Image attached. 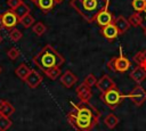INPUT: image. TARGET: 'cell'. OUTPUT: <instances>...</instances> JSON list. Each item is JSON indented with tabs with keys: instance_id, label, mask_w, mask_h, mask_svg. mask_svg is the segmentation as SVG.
<instances>
[{
	"instance_id": "cell-1",
	"label": "cell",
	"mask_w": 146,
	"mask_h": 131,
	"mask_svg": "<svg viewBox=\"0 0 146 131\" xmlns=\"http://www.w3.org/2000/svg\"><path fill=\"white\" fill-rule=\"evenodd\" d=\"M32 60L41 71H44L51 67H60L65 63L64 57L51 44H46L32 58Z\"/></svg>"
},
{
	"instance_id": "cell-2",
	"label": "cell",
	"mask_w": 146,
	"mask_h": 131,
	"mask_svg": "<svg viewBox=\"0 0 146 131\" xmlns=\"http://www.w3.org/2000/svg\"><path fill=\"white\" fill-rule=\"evenodd\" d=\"M107 0H71L70 6L88 23H94Z\"/></svg>"
},
{
	"instance_id": "cell-3",
	"label": "cell",
	"mask_w": 146,
	"mask_h": 131,
	"mask_svg": "<svg viewBox=\"0 0 146 131\" xmlns=\"http://www.w3.org/2000/svg\"><path fill=\"white\" fill-rule=\"evenodd\" d=\"M66 117H67V122L74 128L75 131H91L99 122V120L97 118L75 115L71 112L67 114Z\"/></svg>"
},
{
	"instance_id": "cell-4",
	"label": "cell",
	"mask_w": 146,
	"mask_h": 131,
	"mask_svg": "<svg viewBox=\"0 0 146 131\" xmlns=\"http://www.w3.org/2000/svg\"><path fill=\"white\" fill-rule=\"evenodd\" d=\"M99 98L104 103V105H106L111 109H115L119 105H121L123 99L127 98V95H123L117 88H113L106 92L100 93Z\"/></svg>"
},
{
	"instance_id": "cell-5",
	"label": "cell",
	"mask_w": 146,
	"mask_h": 131,
	"mask_svg": "<svg viewBox=\"0 0 146 131\" xmlns=\"http://www.w3.org/2000/svg\"><path fill=\"white\" fill-rule=\"evenodd\" d=\"M131 66V62L123 55L122 49H120V56L119 57H112L107 63L106 67L112 72H119L124 73L127 72Z\"/></svg>"
},
{
	"instance_id": "cell-6",
	"label": "cell",
	"mask_w": 146,
	"mask_h": 131,
	"mask_svg": "<svg viewBox=\"0 0 146 131\" xmlns=\"http://www.w3.org/2000/svg\"><path fill=\"white\" fill-rule=\"evenodd\" d=\"M127 98H129L135 106L140 107L144 103H146V90L140 84H136L135 88L127 95Z\"/></svg>"
},
{
	"instance_id": "cell-7",
	"label": "cell",
	"mask_w": 146,
	"mask_h": 131,
	"mask_svg": "<svg viewBox=\"0 0 146 131\" xmlns=\"http://www.w3.org/2000/svg\"><path fill=\"white\" fill-rule=\"evenodd\" d=\"M108 7H110V0H107L105 7L98 13V15H97L96 18H95V23H96L98 26H100V27L106 26V25L113 23V21H114V16H113V14L110 11Z\"/></svg>"
},
{
	"instance_id": "cell-8",
	"label": "cell",
	"mask_w": 146,
	"mask_h": 131,
	"mask_svg": "<svg viewBox=\"0 0 146 131\" xmlns=\"http://www.w3.org/2000/svg\"><path fill=\"white\" fill-rule=\"evenodd\" d=\"M2 22H3V26L5 28L11 30L14 27H16V25L19 23V18L16 16V14L14 13V10L8 9L2 14Z\"/></svg>"
},
{
	"instance_id": "cell-9",
	"label": "cell",
	"mask_w": 146,
	"mask_h": 131,
	"mask_svg": "<svg viewBox=\"0 0 146 131\" xmlns=\"http://www.w3.org/2000/svg\"><path fill=\"white\" fill-rule=\"evenodd\" d=\"M95 87L100 91V93H103V92H106L113 88H116V84L110 75H103L99 80H97V83Z\"/></svg>"
},
{
	"instance_id": "cell-10",
	"label": "cell",
	"mask_w": 146,
	"mask_h": 131,
	"mask_svg": "<svg viewBox=\"0 0 146 131\" xmlns=\"http://www.w3.org/2000/svg\"><path fill=\"white\" fill-rule=\"evenodd\" d=\"M100 34L108 41V42H113L117 35H119V32H117V28L115 27L114 23H111L106 26H103L100 27Z\"/></svg>"
},
{
	"instance_id": "cell-11",
	"label": "cell",
	"mask_w": 146,
	"mask_h": 131,
	"mask_svg": "<svg viewBox=\"0 0 146 131\" xmlns=\"http://www.w3.org/2000/svg\"><path fill=\"white\" fill-rule=\"evenodd\" d=\"M42 80H43V76H42L39 72H36L35 69H31L30 74L27 75V77L25 79L24 82H25L31 89H35V88H38V87L41 84Z\"/></svg>"
},
{
	"instance_id": "cell-12",
	"label": "cell",
	"mask_w": 146,
	"mask_h": 131,
	"mask_svg": "<svg viewBox=\"0 0 146 131\" xmlns=\"http://www.w3.org/2000/svg\"><path fill=\"white\" fill-rule=\"evenodd\" d=\"M75 92H76V96H78V98L80 99V101H89L90 98L92 97L91 88L88 87L87 84H84L83 82L76 87Z\"/></svg>"
},
{
	"instance_id": "cell-13",
	"label": "cell",
	"mask_w": 146,
	"mask_h": 131,
	"mask_svg": "<svg viewBox=\"0 0 146 131\" xmlns=\"http://www.w3.org/2000/svg\"><path fill=\"white\" fill-rule=\"evenodd\" d=\"M78 82V76L70 69L65 71L64 74L60 75V83L65 87V88H72L75 83Z\"/></svg>"
},
{
	"instance_id": "cell-14",
	"label": "cell",
	"mask_w": 146,
	"mask_h": 131,
	"mask_svg": "<svg viewBox=\"0 0 146 131\" xmlns=\"http://www.w3.org/2000/svg\"><path fill=\"white\" fill-rule=\"evenodd\" d=\"M113 23H114L115 27L117 28L119 35H121V34L125 33V32L130 28V26H131V25H130V23H129V21H128L124 16H122V15H120V16H117V17H114Z\"/></svg>"
},
{
	"instance_id": "cell-15",
	"label": "cell",
	"mask_w": 146,
	"mask_h": 131,
	"mask_svg": "<svg viewBox=\"0 0 146 131\" xmlns=\"http://www.w3.org/2000/svg\"><path fill=\"white\" fill-rule=\"evenodd\" d=\"M129 76L137 83V84H140L145 79H146V69L143 68L141 66H136L129 74Z\"/></svg>"
},
{
	"instance_id": "cell-16",
	"label": "cell",
	"mask_w": 146,
	"mask_h": 131,
	"mask_svg": "<svg viewBox=\"0 0 146 131\" xmlns=\"http://www.w3.org/2000/svg\"><path fill=\"white\" fill-rule=\"evenodd\" d=\"M15 113V107L7 100L0 99V115L9 117Z\"/></svg>"
},
{
	"instance_id": "cell-17",
	"label": "cell",
	"mask_w": 146,
	"mask_h": 131,
	"mask_svg": "<svg viewBox=\"0 0 146 131\" xmlns=\"http://www.w3.org/2000/svg\"><path fill=\"white\" fill-rule=\"evenodd\" d=\"M34 3L36 5V7L39 9H41V11L43 14H47L54 8L56 2H55V0H36Z\"/></svg>"
},
{
	"instance_id": "cell-18",
	"label": "cell",
	"mask_w": 146,
	"mask_h": 131,
	"mask_svg": "<svg viewBox=\"0 0 146 131\" xmlns=\"http://www.w3.org/2000/svg\"><path fill=\"white\" fill-rule=\"evenodd\" d=\"M30 72H31V68H30L26 64H24V63L19 64V65L16 67V69H15V74H16L21 80H23V81H25V79L27 77V75L30 74Z\"/></svg>"
},
{
	"instance_id": "cell-19",
	"label": "cell",
	"mask_w": 146,
	"mask_h": 131,
	"mask_svg": "<svg viewBox=\"0 0 146 131\" xmlns=\"http://www.w3.org/2000/svg\"><path fill=\"white\" fill-rule=\"evenodd\" d=\"M119 122H120V120H119V117L115 115V114H113V113H110V114H107L106 116H105V118H104V123H105V125L108 128V129H114L117 124H119Z\"/></svg>"
},
{
	"instance_id": "cell-20",
	"label": "cell",
	"mask_w": 146,
	"mask_h": 131,
	"mask_svg": "<svg viewBox=\"0 0 146 131\" xmlns=\"http://www.w3.org/2000/svg\"><path fill=\"white\" fill-rule=\"evenodd\" d=\"M14 13L16 14V16L21 19L22 17H24L25 15H27V14H30V7L25 3V2H21L15 9H14Z\"/></svg>"
},
{
	"instance_id": "cell-21",
	"label": "cell",
	"mask_w": 146,
	"mask_h": 131,
	"mask_svg": "<svg viewBox=\"0 0 146 131\" xmlns=\"http://www.w3.org/2000/svg\"><path fill=\"white\" fill-rule=\"evenodd\" d=\"M133 60L138 66H141L143 68L146 69V49L138 51L135 56H133Z\"/></svg>"
},
{
	"instance_id": "cell-22",
	"label": "cell",
	"mask_w": 146,
	"mask_h": 131,
	"mask_svg": "<svg viewBox=\"0 0 146 131\" xmlns=\"http://www.w3.org/2000/svg\"><path fill=\"white\" fill-rule=\"evenodd\" d=\"M128 21H129L130 25L133 26V27H138V26H140V25H141V13H137V11H135L133 14H131V15L129 16Z\"/></svg>"
},
{
	"instance_id": "cell-23",
	"label": "cell",
	"mask_w": 146,
	"mask_h": 131,
	"mask_svg": "<svg viewBox=\"0 0 146 131\" xmlns=\"http://www.w3.org/2000/svg\"><path fill=\"white\" fill-rule=\"evenodd\" d=\"M43 73L47 75V77H49L50 80H56L58 76L62 75V72H60V67H51V68H48V69H44Z\"/></svg>"
},
{
	"instance_id": "cell-24",
	"label": "cell",
	"mask_w": 146,
	"mask_h": 131,
	"mask_svg": "<svg viewBox=\"0 0 146 131\" xmlns=\"http://www.w3.org/2000/svg\"><path fill=\"white\" fill-rule=\"evenodd\" d=\"M32 31H33V33L36 34L38 36H41V35H43V34L46 33L47 26H46L42 22H36V23H34V25L32 26Z\"/></svg>"
},
{
	"instance_id": "cell-25",
	"label": "cell",
	"mask_w": 146,
	"mask_h": 131,
	"mask_svg": "<svg viewBox=\"0 0 146 131\" xmlns=\"http://www.w3.org/2000/svg\"><path fill=\"white\" fill-rule=\"evenodd\" d=\"M34 17L31 15V14H27V15H25L24 17H22L21 19H19V23L25 27V28H29V27H31V26H33L34 25Z\"/></svg>"
},
{
	"instance_id": "cell-26",
	"label": "cell",
	"mask_w": 146,
	"mask_h": 131,
	"mask_svg": "<svg viewBox=\"0 0 146 131\" xmlns=\"http://www.w3.org/2000/svg\"><path fill=\"white\" fill-rule=\"evenodd\" d=\"M9 39L13 41V42H17V41H19L22 38H23V33L18 30V28H16V27H14V28H11L10 31H9Z\"/></svg>"
},
{
	"instance_id": "cell-27",
	"label": "cell",
	"mask_w": 146,
	"mask_h": 131,
	"mask_svg": "<svg viewBox=\"0 0 146 131\" xmlns=\"http://www.w3.org/2000/svg\"><path fill=\"white\" fill-rule=\"evenodd\" d=\"M13 122L9 117L0 115V131H7L11 126Z\"/></svg>"
},
{
	"instance_id": "cell-28",
	"label": "cell",
	"mask_w": 146,
	"mask_h": 131,
	"mask_svg": "<svg viewBox=\"0 0 146 131\" xmlns=\"http://www.w3.org/2000/svg\"><path fill=\"white\" fill-rule=\"evenodd\" d=\"M132 8L137 13H141L146 8V0H132Z\"/></svg>"
},
{
	"instance_id": "cell-29",
	"label": "cell",
	"mask_w": 146,
	"mask_h": 131,
	"mask_svg": "<svg viewBox=\"0 0 146 131\" xmlns=\"http://www.w3.org/2000/svg\"><path fill=\"white\" fill-rule=\"evenodd\" d=\"M83 83H84V84H87V85H88V87H90V88L95 87V85H96V83H97V79H96L95 74L89 73V74H88V75L84 77Z\"/></svg>"
},
{
	"instance_id": "cell-30",
	"label": "cell",
	"mask_w": 146,
	"mask_h": 131,
	"mask_svg": "<svg viewBox=\"0 0 146 131\" xmlns=\"http://www.w3.org/2000/svg\"><path fill=\"white\" fill-rule=\"evenodd\" d=\"M19 55H21V51L17 48H15V47L8 49V51H7V56H8V58L10 60H16L19 57Z\"/></svg>"
},
{
	"instance_id": "cell-31",
	"label": "cell",
	"mask_w": 146,
	"mask_h": 131,
	"mask_svg": "<svg viewBox=\"0 0 146 131\" xmlns=\"http://www.w3.org/2000/svg\"><path fill=\"white\" fill-rule=\"evenodd\" d=\"M145 36H146V8L141 11V25H140Z\"/></svg>"
},
{
	"instance_id": "cell-32",
	"label": "cell",
	"mask_w": 146,
	"mask_h": 131,
	"mask_svg": "<svg viewBox=\"0 0 146 131\" xmlns=\"http://www.w3.org/2000/svg\"><path fill=\"white\" fill-rule=\"evenodd\" d=\"M21 2H22V0H7V5L9 6V8L11 10H14Z\"/></svg>"
},
{
	"instance_id": "cell-33",
	"label": "cell",
	"mask_w": 146,
	"mask_h": 131,
	"mask_svg": "<svg viewBox=\"0 0 146 131\" xmlns=\"http://www.w3.org/2000/svg\"><path fill=\"white\" fill-rule=\"evenodd\" d=\"M5 26H3V22H2V14H0V30H3Z\"/></svg>"
},
{
	"instance_id": "cell-34",
	"label": "cell",
	"mask_w": 146,
	"mask_h": 131,
	"mask_svg": "<svg viewBox=\"0 0 146 131\" xmlns=\"http://www.w3.org/2000/svg\"><path fill=\"white\" fill-rule=\"evenodd\" d=\"M63 1H64V0H55L56 3H60V2H63Z\"/></svg>"
},
{
	"instance_id": "cell-35",
	"label": "cell",
	"mask_w": 146,
	"mask_h": 131,
	"mask_svg": "<svg viewBox=\"0 0 146 131\" xmlns=\"http://www.w3.org/2000/svg\"><path fill=\"white\" fill-rule=\"evenodd\" d=\"M1 42H2V36L0 35V43H1Z\"/></svg>"
},
{
	"instance_id": "cell-36",
	"label": "cell",
	"mask_w": 146,
	"mask_h": 131,
	"mask_svg": "<svg viewBox=\"0 0 146 131\" xmlns=\"http://www.w3.org/2000/svg\"><path fill=\"white\" fill-rule=\"evenodd\" d=\"M31 1H33V2H35V1H36V0H31Z\"/></svg>"
},
{
	"instance_id": "cell-37",
	"label": "cell",
	"mask_w": 146,
	"mask_h": 131,
	"mask_svg": "<svg viewBox=\"0 0 146 131\" xmlns=\"http://www.w3.org/2000/svg\"><path fill=\"white\" fill-rule=\"evenodd\" d=\"M1 71H2V69H1V67H0V73H1Z\"/></svg>"
}]
</instances>
